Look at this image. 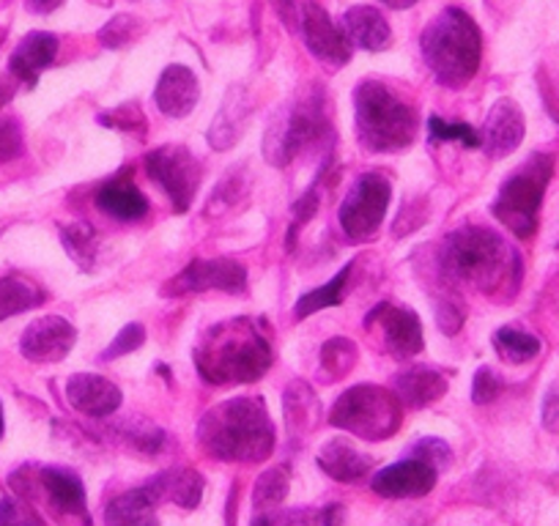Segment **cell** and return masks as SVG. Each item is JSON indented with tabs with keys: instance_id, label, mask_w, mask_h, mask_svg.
I'll use <instances>...</instances> for the list:
<instances>
[{
	"instance_id": "obj_1",
	"label": "cell",
	"mask_w": 559,
	"mask_h": 526,
	"mask_svg": "<svg viewBox=\"0 0 559 526\" xmlns=\"http://www.w3.org/2000/svg\"><path fill=\"white\" fill-rule=\"evenodd\" d=\"M439 261L448 280L475 288L486 297H499L502 291L513 297L524 275L519 252L486 225L455 228L444 239Z\"/></svg>"
},
{
	"instance_id": "obj_2",
	"label": "cell",
	"mask_w": 559,
	"mask_h": 526,
	"mask_svg": "<svg viewBox=\"0 0 559 526\" xmlns=\"http://www.w3.org/2000/svg\"><path fill=\"white\" fill-rule=\"evenodd\" d=\"M195 368L209 384H250L272 368V346L252 319H228L198 340Z\"/></svg>"
},
{
	"instance_id": "obj_3",
	"label": "cell",
	"mask_w": 559,
	"mask_h": 526,
	"mask_svg": "<svg viewBox=\"0 0 559 526\" xmlns=\"http://www.w3.org/2000/svg\"><path fill=\"white\" fill-rule=\"evenodd\" d=\"M198 442L217 461L258 464L274 453V426L261 398H230L209 409L198 426Z\"/></svg>"
},
{
	"instance_id": "obj_4",
	"label": "cell",
	"mask_w": 559,
	"mask_h": 526,
	"mask_svg": "<svg viewBox=\"0 0 559 526\" xmlns=\"http://www.w3.org/2000/svg\"><path fill=\"white\" fill-rule=\"evenodd\" d=\"M419 47H423L426 67L444 88H464L480 69L483 36L464 9H444L423 31Z\"/></svg>"
},
{
	"instance_id": "obj_5",
	"label": "cell",
	"mask_w": 559,
	"mask_h": 526,
	"mask_svg": "<svg viewBox=\"0 0 559 526\" xmlns=\"http://www.w3.org/2000/svg\"><path fill=\"white\" fill-rule=\"evenodd\" d=\"M357 135L368 152L392 154L403 152L417 138V107L401 99L390 85L379 80H362L354 91Z\"/></svg>"
},
{
	"instance_id": "obj_6",
	"label": "cell",
	"mask_w": 559,
	"mask_h": 526,
	"mask_svg": "<svg viewBox=\"0 0 559 526\" xmlns=\"http://www.w3.org/2000/svg\"><path fill=\"white\" fill-rule=\"evenodd\" d=\"M554 176L551 154H532L521 168L504 179L493 198V217L519 239H532L537 230L543 198Z\"/></svg>"
},
{
	"instance_id": "obj_7",
	"label": "cell",
	"mask_w": 559,
	"mask_h": 526,
	"mask_svg": "<svg viewBox=\"0 0 559 526\" xmlns=\"http://www.w3.org/2000/svg\"><path fill=\"white\" fill-rule=\"evenodd\" d=\"M324 135H330V112H326V96L316 91V94H305L302 99L292 101L274 118L266 141H263V154L269 163L283 168L308 148L324 143Z\"/></svg>"
},
{
	"instance_id": "obj_8",
	"label": "cell",
	"mask_w": 559,
	"mask_h": 526,
	"mask_svg": "<svg viewBox=\"0 0 559 526\" xmlns=\"http://www.w3.org/2000/svg\"><path fill=\"white\" fill-rule=\"evenodd\" d=\"M403 420L401 398L376 384H357L335 401L330 422L365 442H381L397 433Z\"/></svg>"
},
{
	"instance_id": "obj_9",
	"label": "cell",
	"mask_w": 559,
	"mask_h": 526,
	"mask_svg": "<svg viewBox=\"0 0 559 526\" xmlns=\"http://www.w3.org/2000/svg\"><path fill=\"white\" fill-rule=\"evenodd\" d=\"M392 187L381 174H362L348 190L346 201L341 203V219L343 234L352 241H368L379 234L381 223L390 208Z\"/></svg>"
},
{
	"instance_id": "obj_10",
	"label": "cell",
	"mask_w": 559,
	"mask_h": 526,
	"mask_svg": "<svg viewBox=\"0 0 559 526\" xmlns=\"http://www.w3.org/2000/svg\"><path fill=\"white\" fill-rule=\"evenodd\" d=\"M146 174L170 198L176 212H187L201 187V159L185 146H159L146 157Z\"/></svg>"
},
{
	"instance_id": "obj_11",
	"label": "cell",
	"mask_w": 559,
	"mask_h": 526,
	"mask_svg": "<svg viewBox=\"0 0 559 526\" xmlns=\"http://www.w3.org/2000/svg\"><path fill=\"white\" fill-rule=\"evenodd\" d=\"M294 31H299L305 47L313 52L319 61L330 67H346L352 61V41L341 31V25L332 23L319 0H299L297 14H294Z\"/></svg>"
},
{
	"instance_id": "obj_12",
	"label": "cell",
	"mask_w": 559,
	"mask_h": 526,
	"mask_svg": "<svg viewBox=\"0 0 559 526\" xmlns=\"http://www.w3.org/2000/svg\"><path fill=\"white\" fill-rule=\"evenodd\" d=\"M247 288V270L230 258H214V261H192L185 270L165 283V297H181V294L203 291H228L241 294Z\"/></svg>"
},
{
	"instance_id": "obj_13",
	"label": "cell",
	"mask_w": 559,
	"mask_h": 526,
	"mask_svg": "<svg viewBox=\"0 0 559 526\" xmlns=\"http://www.w3.org/2000/svg\"><path fill=\"white\" fill-rule=\"evenodd\" d=\"M34 488L63 526H91L83 480L74 471L61 469V466H45L34 475Z\"/></svg>"
},
{
	"instance_id": "obj_14",
	"label": "cell",
	"mask_w": 559,
	"mask_h": 526,
	"mask_svg": "<svg viewBox=\"0 0 559 526\" xmlns=\"http://www.w3.org/2000/svg\"><path fill=\"white\" fill-rule=\"evenodd\" d=\"M365 330H379L384 348L395 359H412L414 354L423 351L426 340H423V324H419L417 313L408 308H397V304H376L365 319Z\"/></svg>"
},
{
	"instance_id": "obj_15",
	"label": "cell",
	"mask_w": 559,
	"mask_h": 526,
	"mask_svg": "<svg viewBox=\"0 0 559 526\" xmlns=\"http://www.w3.org/2000/svg\"><path fill=\"white\" fill-rule=\"evenodd\" d=\"M78 332L61 315H45V319L34 321L28 330L23 332L20 340V351L31 362H61L69 351H72Z\"/></svg>"
},
{
	"instance_id": "obj_16",
	"label": "cell",
	"mask_w": 559,
	"mask_h": 526,
	"mask_svg": "<svg viewBox=\"0 0 559 526\" xmlns=\"http://www.w3.org/2000/svg\"><path fill=\"white\" fill-rule=\"evenodd\" d=\"M439 471L431 464L419 458H406L397 461V464L386 466L379 475H373L370 488H373L379 497L386 499H417L426 497L437 486Z\"/></svg>"
},
{
	"instance_id": "obj_17",
	"label": "cell",
	"mask_w": 559,
	"mask_h": 526,
	"mask_svg": "<svg viewBox=\"0 0 559 526\" xmlns=\"http://www.w3.org/2000/svg\"><path fill=\"white\" fill-rule=\"evenodd\" d=\"M526 132L524 112L513 99H499L480 129V148L486 157L502 159L521 146Z\"/></svg>"
},
{
	"instance_id": "obj_18",
	"label": "cell",
	"mask_w": 559,
	"mask_h": 526,
	"mask_svg": "<svg viewBox=\"0 0 559 526\" xmlns=\"http://www.w3.org/2000/svg\"><path fill=\"white\" fill-rule=\"evenodd\" d=\"M67 401L80 415L105 420L121 406V390L105 375L78 373L67 381Z\"/></svg>"
},
{
	"instance_id": "obj_19",
	"label": "cell",
	"mask_w": 559,
	"mask_h": 526,
	"mask_svg": "<svg viewBox=\"0 0 559 526\" xmlns=\"http://www.w3.org/2000/svg\"><path fill=\"white\" fill-rule=\"evenodd\" d=\"M198 99H201V83H198L195 72L190 67H181V63L165 69L157 88H154V101L170 118L190 116Z\"/></svg>"
},
{
	"instance_id": "obj_20",
	"label": "cell",
	"mask_w": 559,
	"mask_h": 526,
	"mask_svg": "<svg viewBox=\"0 0 559 526\" xmlns=\"http://www.w3.org/2000/svg\"><path fill=\"white\" fill-rule=\"evenodd\" d=\"M96 208L105 212L107 217L118 219V223H138L148 214V201L132 181V170H127V174L116 176L99 187Z\"/></svg>"
},
{
	"instance_id": "obj_21",
	"label": "cell",
	"mask_w": 559,
	"mask_h": 526,
	"mask_svg": "<svg viewBox=\"0 0 559 526\" xmlns=\"http://www.w3.org/2000/svg\"><path fill=\"white\" fill-rule=\"evenodd\" d=\"M58 56V36L47 34V31H34V34L25 36L17 45V50L12 52V61H9V72L25 83L28 88H34L39 74L56 61Z\"/></svg>"
},
{
	"instance_id": "obj_22",
	"label": "cell",
	"mask_w": 559,
	"mask_h": 526,
	"mask_svg": "<svg viewBox=\"0 0 559 526\" xmlns=\"http://www.w3.org/2000/svg\"><path fill=\"white\" fill-rule=\"evenodd\" d=\"M341 31L346 34V39L352 45L362 47L368 52L384 50L392 41L390 23L384 20V14L373 7H352L341 17Z\"/></svg>"
},
{
	"instance_id": "obj_23",
	"label": "cell",
	"mask_w": 559,
	"mask_h": 526,
	"mask_svg": "<svg viewBox=\"0 0 559 526\" xmlns=\"http://www.w3.org/2000/svg\"><path fill=\"white\" fill-rule=\"evenodd\" d=\"M448 392V379L433 368H408L395 375V395L412 409H426Z\"/></svg>"
},
{
	"instance_id": "obj_24",
	"label": "cell",
	"mask_w": 559,
	"mask_h": 526,
	"mask_svg": "<svg viewBox=\"0 0 559 526\" xmlns=\"http://www.w3.org/2000/svg\"><path fill=\"white\" fill-rule=\"evenodd\" d=\"M148 493L159 502H174L185 510H195L203 497V477L195 469H168L146 482Z\"/></svg>"
},
{
	"instance_id": "obj_25",
	"label": "cell",
	"mask_w": 559,
	"mask_h": 526,
	"mask_svg": "<svg viewBox=\"0 0 559 526\" xmlns=\"http://www.w3.org/2000/svg\"><path fill=\"white\" fill-rule=\"evenodd\" d=\"M105 526H159L157 499L148 493L146 486L118 493L107 502Z\"/></svg>"
},
{
	"instance_id": "obj_26",
	"label": "cell",
	"mask_w": 559,
	"mask_h": 526,
	"mask_svg": "<svg viewBox=\"0 0 559 526\" xmlns=\"http://www.w3.org/2000/svg\"><path fill=\"white\" fill-rule=\"evenodd\" d=\"M373 461L368 455L359 453L354 444H348L346 439H330V442L321 447L319 453V466L332 477V480L341 482H357L362 480L370 471Z\"/></svg>"
},
{
	"instance_id": "obj_27",
	"label": "cell",
	"mask_w": 559,
	"mask_h": 526,
	"mask_svg": "<svg viewBox=\"0 0 559 526\" xmlns=\"http://www.w3.org/2000/svg\"><path fill=\"white\" fill-rule=\"evenodd\" d=\"M250 112L252 105L247 101V96L241 91H230L228 99L219 107V116L214 118L212 129H209V143H212V148L225 152V148L234 146L241 138V132H245L247 123H250Z\"/></svg>"
},
{
	"instance_id": "obj_28",
	"label": "cell",
	"mask_w": 559,
	"mask_h": 526,
	"mask_svg": "<svg viewBox=\"0 0 559 526\" xmlns=\"http://www.w3.org/2000/svg\"><path fill=\"white\" fill-rule=\"evenodd\" d=\"M283 409H286V426L292 433H308L319 422V398L305 381H294L288 386Z\"/></svg>"
},
{
	"instance_id": "obj_29",
	"label": "cell",
	"mask_w": 559,
	"mask_h": 526,
	"mask_svg": "<svg viewBox=\"0 0 559 526\" xmlns=\"http://www.w3.org/2000/svg\"><path fill=\"white\" fill-rule=\"evenodd\" d=\"M41 302H45V291L25 277L9 275L0 280V321L39 308Z\"/></svg>"
},
{
	"instance_id": "obj_30",
	"label": "cell",
	"mask_w": 559,
	"mask_h": 526,
	"mask_svg": "<svg viewBox=\"0 0 559 526\" xmlns=\"http://www.w3.org/2000/svg\"><path fill=\"white\" fill-rule=\"evenodd\" d=\"M352 270H354V261L348 263V266H343V270L337 272L330 283H326V286H319V288H313V291L305 294V297L297 302V308H294L297 319H308V315L319 313V310H324V308H337V304L346 299V288H348V280H352Z\"/></svg>"
},
{
	"instance_id": "obj_31",
	"label": "cell",
	"mask_w": 559,
	"mask_h": 526,
	"mask_svg": "<svg viewBox=\"0 0 559 526\" xmlns=\"http://www.w3.org/2000/svg\"><path fill=\"white\" fill-rule=\"evenodd\" d=\"M493 348L504 362L521 364L540 354V340L530 332L519 330V326H502V330L493 332Z\"/></svg>"
},
{
	"instance_id": "obj_32",
	"label": "cell",
	"mask_w": 559,
	"mask_h": 526,
	"mask_svg": "<svg viewBox=\"0 0 559 526\" xmlns=\"http://www.w3.org/2000/svg\"><path fill=\"white\" fill-rule=\"evenodd\" d=\"M61 241L67 255L78 263L80 270L91 272L96 263V230L88 223H72L61 228Z\"/></svg>"
},
{
	"instance_id": "obj_33",
	"label": "cell",
	"mask_w": 559,
	"mask_h": 526,
	"mask_svg": "<svg viewBox=\"0 0 559 526\" xmlns=\"http://www.w3.org/2000/svg\"><path fill=\"white\" fill-rule=\"evenodd\" d=\"M357 346L346 337H332L324 348H321V370H324L326 381H337L343 375L352 373L357 364Z\"/></svg>"
},
{
	"instance_id": "obj_34",
	"label": "cell",
	"mask_w": 559,
	"mask_h": 526,
	"mask_svg": "<svg viewBox=\"0 0 559 526\" xmlns=\"http://www.w3.org/2000/svg\"><path fill=\"white\" fill-rule=\"evenodd\" d=\"M428 132L437 143H464L466 148H480V132L469 123H450L442 116L428 118Z\"/></svg>"
},
{
	"instance_id": "obj_35",
	"label": "cell",
	"mask_w": 559,
	"mask_h": 526,
	"mask_svg": "<svg viewBox=\"0 0 559 526\" xmlns=\"http://www.w3.org/2000/svg\"><path fill=\"white\" fill-rule=\"evenodd\" d=\"M288 497V471L286 469H269L258 477L255 493H252V502L255 507L266 510L280 504Z\"/></svg>"
},
{
	"instance_id": "obj_36",
	"label": "cell",
	"mask_w": 559,
	"mask_h": 526,
	"mask_svg": "<svg viewBox=\"0 0 559 526\" xmlns=\"http://www.w3.org/2000/svg\"><path fill=\"white\" fill-rule=\"evenodd\" d=\"M96 121L110 129H118V132H129V135H146V116H143L138 101H127V105L116 107V110L99 112Z\"/></svg>"
},
{
	"instance_id": "obj_37",
	"label": "cell",
	"mask_w": 559,
	"mask_h": 526,
	"mask_svg": "<svg viewBox=\"0 0 559 526\" xmlns=\"http://www.w3.org/2000/svg\"><path fill=\"white\" fill-rule=\"evenodd\" d=\"M116 428H118V433L127 439V444L138 447L140 453H159V450H163V444H165V433L159 431L157 426H152V422H127V420H121Z\"/></svg>"
},
{
	"instance_id": "obj_38",
	"label": "cell",
	"mask_w": 559,
	"mask_h": 526,
	"mask_svg": "<svg viewBox=\"0 0 559 526\" xmlns=\"http://www.w3.org/2000/svg\"><path fill=\"white\" fill-rule=\"evenodd\" d=\"M140 31H143V23L138 17H132V14H118L116 20H110L99 31V41L105 47H110V50H118V47L129 45L134 36H140Z\"/></svg>"
},
{
	"instance_id": "obj_39",
	"label": "cell",
	"mask_w": 559,
	"mask_h": 526,
	"mask_svg": "<svg viewBox=\"0 0 559 526\" xmlns=\"http://www.w3.org/2000/svg\"><path fill=\"white\" fill-rule=\"evenodd\" d=\"M0 526H45L41 515L23 499H0Z\"/></svg>"
},
{
	"instance_id": "obj_40",
	"label": "cell",
	"mask_w": 559,
	"mask_h": 526,
	"mask_svg": "<svg viewBox=\"0 0 559 526\" xmlns=\"http://www.w3.org/2000/svg\"><path fill=\"white\" fill-rule=\"evenodd\" d=\"M146 343V330L140 324H127L121 332L116 335V340L110 343V346L102 351V362H110V359H118V357H127V354L138 351L140 346Z\"/></svg>"
},
{
	"instance_id": "obj_41",
	"label": "cell",
	"mask_w": 559,
	"mask_h": 526,
	"mask_svg": "<svg viewBox=\"0 0 559 526\" xmlns=\"http://www.w3.org/2000/svg\"><path fill=\"white\" fill-rule=\"evenodd\" d=\"M412 458L426 461V464H431L439 471L450 464L453 453H450L448 442H442V439H419L412 450Z\"/></svg>"
},
{
	"instance_id": "obj_42",
	"label": "cell",
	"mask_w": 559,
	"mask_h": 526,
	"mask_svg": "<svg viewBox=\"0 0 559 526\" xmlns=\"http://www.w3.org/2000/svg\"><path fill=\"white\" fill-rule=\"evenodd\" d=\"M23 154V129L12 118H0V163Z\"/></svg>"
},
{
	"instance_id": "obj_43",
	"label": "cell",
	"mask_w": 559,
	"mask_h": 526,
	"mask_svg": "<svg viewBox=\"0 0 559 526\" xmlns=\"http://www.w3.org/2000/svg\"><path fill=\"white\" fill-rule=\"evenodd\" d=\"M499 392H502V379H499L491 368L477 370L475 381H472V401L480 406H486L497 398Z\"/></svg>"
},
{
	"instance_id": "obj_44",
	"label": "cell",
	"mask_w": 559,
	"mask_h": 526,
	"mask_svg": "<svg viewBox=\"0 0 559 526\" xmlns=\"http://www.w3.org/2000/svg\"><path fill=\"white\" fill-rule=\"evenodd\" d=\"M437 324L444 335H455L461 330V324H464V313H461V308L455 302H439Z\"/></svg>"
},
{
	"instance_id": "obj_45",
	"label": "cell",
	"mask_w": 559,
	"mask_h": 526,
	"mask_svg": "<svg viewBox=\"0 0 559 526\" xmlns=\"http://www.w3.org/2000/svg\"><path fill=\"white\" fill-rule=\"evenodd\" d=\"M543 428L559 433V381L548 386L546 401H543Z\"/></svg>"
},
{
	"instance_id": "obj_46",
	"label": "cell",
	"mask_w": 559,
	"mask_h": 526,
	"mask_svg": "<svg viewBox=\"0 0 559 526\" xmlns=\"http://www.w3.org/2000/svg\"><path fill=\"white\" fill-rule=\"evenodd\" d=\"M63 7V0H25V9L31 14H52Z\"/></svg>"
},
{
	"instance_id": "obj_47",
	"label": "cell",
	"mask_w": 559,
	"mask_h": 526,
	"mask_svg": "<svg viewBox=\"0 0 559 526\" xmlns=\"http://www.w3.org/2000/svg\"><path fill=\"white\" fill-rule=\"evenodd\" d=\"M341 518H343L341 507H337V504H332V507L324 510V518H321V526H341Z\"/></svg>"
},
{
	"instance_id": "obj_48",
	"label": "cell",
	"mask_w": 559,
	"mask_h": 526,
	"mask_svg": "<svg viewBox=\"0 0 559 526\" xmlns=\"http://www.w3.org/2000/svg\"><path fill=\"white\" fill-rule=\"evenodd\" d=\"M381 3H384V7H390V9H412L417 0H381Z\"/></svg>"
},
{
	"instance_id": "obj_49",
	"label": "cell",
	"mask_w": 559,
	"mask_h": 526,
	"mask_svg": "<svg viewBox=\"0 0 559 526\" xmlns=\"http://www.w3.org/2000/svg\"><path fill=\"white\" fill-rule=\"evenodd\" d=\"M252 526H274V521L266 518V515H255V521H252Z\"/></svg>"
},
{
	"instance_id": "obj_50",
	"label": "cell",
	"mask_w": 559,
	"mask_h": 526,
	"mask_svg": "<svg viewBox=\"0 0 559 526\" xmlns=\"http://www.w3.org/2000/svg\"><path fill=\"white\" fill-rule=\"evenodd\" d=\"M0 437H3V409H0Z\"/></svg>"
},
{
	"instance_id": "obj_51",
	"label": "cell",
	"mask_w": 559,
	"mask_h": 526,
	"mask_svg": "<svg viewBox=\"0 0 559 526\" xmlns=\"http://www.w3.org/2000/svg\"><path fill=\"white\" fill-rule=\"evenodd\" d=\"M0 41H3V31H0Z\"/></svg>"
}]
</instances>
